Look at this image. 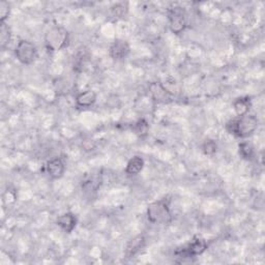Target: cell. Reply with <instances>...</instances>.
Returning <instances> with one entry per match:
<instances>
[{
  "label": "cell",
  "mask_w": 265,
  "mask_h": 265,
  "mask_svg": "<svg viewBox=\"0 0 265 265\" xmlns=\"http://www.w3.org/2000/svg\"><path fill=\"white\" fill-rule=\"evenodd\" d=\"M258 127L259 122L257 117L247 114L230 120L226 125V130L229 132V134L234 135L237 138L245 139L251 137L257 131Z\"/></svg>",
  "instance_id": "cell-1"
},
{
  "label": "cell",
  "mask_w": 265,
  "mask_h": 265,
  "mask_svg": "<svg viewBox=\"0 0 265 265\" xmlns=\"http://www.w3.org/2000/svg\"><path fill=\"white\" fill-rule=\"evenodd\" d=\"M147 220L154 225H168L172 222L173 215L170 208V199L163 198L148 204Z\"/></svg>",
  "instance_id": "cell-2"
},
{
  "label": "cell",
  "mask_w": 265,
  "mask_h": 265,
  "mask_svg": "<svg viewBox=\"0 0 265 265\" xmlns=\"http://www.w3.org/2000/svg\"><path fill=\"white\" fill-rule=\"evenodd\" d=\"M69 34L61 26H54L45 34V47L49 52H57L67 47Z\"/></svg>",
  "instance_id": "cell-3"
},
{
  "label": "cell",
  "mask_w": 265,
  "mask_h": 265,
  "mask_svg": "<svg viewBox=\"0 0 265 265\" xmlns=\"http://www.w3.org/2000/svg\"><path fill=\"white\" fill-rule=\"evenodd\" d=\"M208 248L206 240L200 236H195L192 242L187 245L179 248L175 252V256L180 259L194 258L196 256L202 255Z\"/></svg>",
  "instance_id": "cell-4"
},
{
  "label": "cell",
  "mask_w": 265,
  "mask_h": 265,
  "mask_svg": "<svg viewBox=\"0 0 265 265\" xmlns=\"http://www.w3.org/2000/svg\"><path fill=\"white\" fill-rule=\"evenodd\" d=\"M170 30L174 34H180L187 27V13L179 6H175L168 11Z\"/></svg>",
  "instance_id": "cell-5"
},
{
  "label": "cell",
  "mask_w": 265,
  "mask_h": 265,
  "mask_svg": "<svg viewBox=\"0 0 265 265\" xmlns=\"http://www.w3.org/2000/svg\"><path fill=\"white\" fill-rule=\"evenodd\" d=\"M16 58L25 65L32 64L37 57V50L33 43L27 40H21L15 49Z\"/></svg>",
  "instance_id": "cell-6"
},
{
  "label": "cell",
  "mask_w": 265,
  "mask_h": 265,
  "mask_svg": "<svg viewBox=\"0 0 265 265\" xmlns=\"http://www.w3.org/2000/svg\"><path fill=\"white\" fill-rule=\"evenodd\" d=\"M150 99L156 103H169L172 100V93L165 88L161 82H152L148 86Z\"/></svg>",
  "instance_id": "cell-7"
},
{
  "label": "cell",
  "mask_w": 265,
  "mask_h": 265,
  "mask_svg": "<svg viewBox=\"0 0 265 265\" xmlns=\"http://www.w3.org/2000/svg\"><path fill=\"white\" fill-rule=\"evenodd\" d=\"M130 52H131V47L129 43L125 40H120V39H117L112 43L109 50L110 57L114 60H123L127 58Z\"/></svg>",
  "instance_id": "cell-8"
},
{
  "label": "cell",
  "mask_w": 265,
  "mask_h": 265,
  "mask_svg": "<svg viewBox=\"0 0 265 265\" xmlns=\"http://www.w3.org/2000/svg\"><path fill=\"white\" fill-rule=\"evenodd\" d=\"M102 182H103V177L100 171L91 172L84 176V178L82 179L81 187L84 193L92 194V193H95L100 188Z\"/></svg>",
  "instance_id": "cell-9"
},
{
  "label": "cell",
  "mask_w": 265,
  "mask_h": 265,
  "mask_svg": "<svg viewBox=\"0 0 265 265\" xmlns=\"http://www.w3.org/2000/svg\"><path fill=\"white\" fill-rule=\"evenodd\" d=\"M56 224L63 232L71 233L77 226V218L74 213L65 212L58 216Z\"/></svg>",
  "instance_id": "cell-10"
},
{
  "label": "cell",
  "mask_w": 265,
  "mask_h": 265,
  "mask_svg": "<svg viewBox=\"0 0 265 265\" xmlns=\"http://www.w3.org/2000/svg\"><path fill=\"white\" fill-rule=\"evenodd\" d=\"M47 173L49 174V176L53 179H59L63 176L64 171H65V166L64 163L62 162L61 159L56 158L53 160H50L47 163L46 166Z\"/></svg>",
  "instance_id": "cell-11"
},
{
  "label": "cell",
  "mask_w": 265,
  "mask_h": 265,
  "mask_svg": "<svg viewBox=\"0 0 265 265\" xmlns=\"http://www.w3.org/2000/svg\"><path fill=\"white\" fill-rule=\"evenodd\" d=\"M96 102V93L91 90H85L80 92L76 98V105L80 108H89Z\"/></svg>",
  "instance_id": "cell-12"
},
{
  "label": "cell",
  "mask_w": 265,
  "mask_h": 265,
  "mask_svg": "<svg viewBox=\"0 0 265 265\" xmlns=\"http://www.w3.org/2000/svg\"><path fill=\"white\" fill-rule=\"evenodd\" d=\"M251 107H252V101L249 96H240V98L236 99L233 102V108L238 117L249 114Z\"/></svg>",
  "instance_id": "cell-13"
},
{
  "label": "cell",
  "mask_w": 265,
  "mask_h": 265,
  "mask_svg": "<svg viewBox=\"0 0 265 265\" xmlns=\"http://www.w3.org/2000/svg\"><path fill=\"white\" fill-rule=\"evenodd\" d=\"M145 246V238L143 235H138L131 239L126 248L127 257H134L138 252H140Z\"/></svg>",
  "instance_id": "cell-14"
},
{
  "label": "cell",
  "mask_w": 265,
  "mask_h": 265,
  "mask_svg": "<svg viewBox=\"0 0 265 265\" xmlns=\"http://www.w3.org/2000/svg\"><path fill=\"white\" fill-rule=\"evenodd\" d=\"M144 167V160L140 157H134L132 158L126 167V174L129 176H135L138 175Z\"/></svg>",
  "instance_id": "cell-15"
},
{
  "label": "cell",
  "mask_w": 265,
  "mask_h": 265,
  "mask_svg": "<svg viewBox=\"0 0 265 265\" xmlns=\"http://www.w3.org/2000/svg\"><path fill=\"white\" fill-rule=\"evenodd\" d=\"M12 40V31L8 24L0 23V47L5 50Z\"/></svg>",
  "instance_id": "cell-16"
},
{
  "label": "cell",
  "mask_w": 265,
  "mask_h": 265,
  "mask_svg": "<svg viewBox=\"0 0 265 265\" xmlns=\"http://www.w3.org/2000/svg\"><path fill=\"white\" fill-rule=\"evenodd\" d=\"M133 131L140 138L146 137L149 132V124L146 119L141 118V119L137 120V122L134 124Z\"/></svg>",
  "instance_id": "cell-17"
},
{
  "label": "cell",
  "mask_w": 265,
  "mask_h": 265,
  "mask_svg": "<svg viewBox=\"0 0 265 265\" xmlns=\"http://www.w3.org/2000/svg\"><path fill=\"white\" fill-rule=\"evenodd\" d=\"M238 153H239L240 158L246 160V161L253 160V158L255 156V152H254L253 146L251 145L250 143H247V142H243V143L239 144Z\"/></svg>",
  "instance_id": "cell-18"
},
{
  "label": "cell",
  "mask_w": 265,
  "mask_h": 265,
  "mask_svg": "<svg viewBox=\"0 0 265 265\" xmlns=\"http://www.w3.org/2000/svg\"><path fill=\"white\" fill-rule=\"evenodd\" d=\"M216 149H218V145H216L215 141L213 140H206L202 145V150L204 155L209 157H212L216 153Z\"/></svg>",
  "instance_id": "cell-19"
},
{
  "label": "cell",
  "mask_w": 265,
  "mask_h": 265,
  "mask_svg": "<svg viewBox=\"0 0 265 265\" xmlns=\"http://www.w3.org/2000/svg\"><path fill=\"white\" fill-rule=\"evenodd\" d=\"M11 14V6L8 2L0 3V23H5Z\"/></svg>",
  "instance_id": "cell-20"
}]
</instances>
